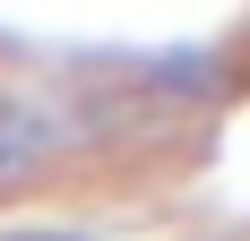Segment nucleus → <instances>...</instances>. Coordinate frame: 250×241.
<instances>
[{
    "label": "nucleus",
    "instance_id": "f257e3e1",
    "mask_svg": "<svg viewBox=\"0 0 250 241\" xmlns=\"http://www.w3.org/2000/svg\"><path fill=\"white\" fill-rule=\"evenodd\" d=\"M43 146H52V120H43V112H18V103H0V181H9V172H26Z\"/></svg>",
    "mask_w": 250,
    "mask_h": 241
},
{
    "label": "nucleus",
    "instance_id": "f03ea898",
    "mask_svg": "<svg viewBox=\"0 0 250 241\" xmlns=\"http://www.w3.org/2000/svg\"><path fill=\"white\" fill-rule=\"evenodd\" d=\"M18 241H69V233H18Z\"/></svg>",
    "mask_w": 250,
    "mask_h": 241
}]
</instances>
